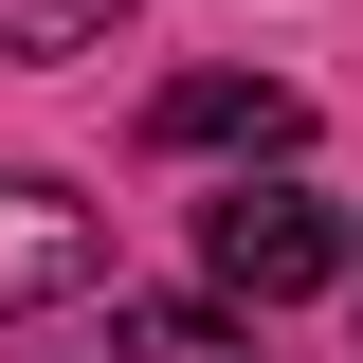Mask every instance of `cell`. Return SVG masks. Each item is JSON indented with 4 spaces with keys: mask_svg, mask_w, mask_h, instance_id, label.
I'll list each match as a JSON object with an SVG mask.
<instances>
[{
    "mask_svg": "<svg viewBox=\"0 0 363 363\" xmlns=\"http://www.w3.org/2000/svg\"><path fill=\"white\" fill-rule=\"evenodd\" d=\"M345 200H309L291 164H236L218 200H200V291H236V309H309V291H345Z\"/></svg>",
    "mask_w": 363,
    "mask_h": 363,
    "instance_id": "obj_1",
    "label": "cell"
},
{
    "mask_svg": "<svg viewBox=\"0 0 363 363\" xmlns=\"http://www.w3.org/2000/svg\"><path fill=\"white\" fill-rule=\"evenodd\" d=\"M91 272H109V218H91L73 182L0 164V327H18V309H73Z\"/></svg>",
    "mask_w": 363,
    "mask_h": 363,
    "instance_id": "obj_2",
    "label": "cell"
},
{
    "mask_svg": "<svg viewBox=\"0 0 363 363\" xmlns=\"http://www.w3.org/2000/svg\"><path fill=\"white\" fill-rule=\"evenodd\" d=\"M145 145H182V164H291V145H309V91H272V73H182L164 109H145Z\"/></svg>",
    "mask_w": 363,
    "mask_h": 363,
    "instance_id": "obj_3",
    "label": "cell"
},
{
    "mask_svg": "<svg viewBox=\"0 0 363 363\" xmlns=\"http://www.w3.org/2000/svg\"><path fill=\"white\" fill-rule=\"evenodd\" d=\"M109 363H255V345H236V291H145L109 309Z\"/></svg>",
    "mask_w": 363,
    "mask_h": 363,
    "instance_id": "obj_4",
    "label": "cell"
},
{
    "mask_svg": "<svg viewBox=\"0 0 363 363\" xmlns=\"http://www.w3.org/2000/svg\"><path fill=\"white\" fill-rule=\"evenodd\" d=\"M109 18H128V0H0V55H18V73H55V55H91Z\"/></svg>",
    "mask_w": 363,
    "mask_h": 363,
    "instance_id": "obj_5",
    "label": "cell"
},
{
    "mask_svg": "<svg viewBox=\"0 0 363 363\" xmlns=\"http://www.w3.org/2000/svg\"><path fill=\"white\" fill-rule=\"evenodd\" d=\"M345 291H363V255H345Z\"/></svg>",
    "mask_w": 363,
    "mask_h": 363,
    "instance_id": "obj_6",
    "label": "cell"
}]
</instances>
